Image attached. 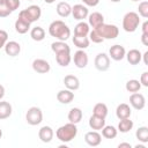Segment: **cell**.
Segmentation results:
<instances>
[{"label": "cell", "mask_w": 148, "mask_h": 148, "mask_svg": "<svg viewBox=\"0 0 148 148\" xmlns=\"http://www.w3.org/2000/svg\"><path fill=\"white\" fill-rule=\"evenodd\" d=\"M49 34L58 40H67L71 36V29L61 20H56L49 25Z\"/></svg>", "instance_id": "1"}, {"label": "cell", "mask_w": 148, "mask_h": 148, "mask_svg": "<svg viewBox=\"0 0 148 148\" xmlns=\"http://www.w3.org/2000/svg\"><path fill=\"white\" fill-rule=\"evenodd\" d=\"M76 134H77V127H76V124H73V123H68L60 126L56 132L57 139L64 143L72 141L76 136Z\"/></svg>", "instance_id": "2"}, {"label": "cell", "mask_w": 148, "mask_h": 148, "mask_svg": "<svg viewBox=\"0 0 148 148\" xmlns=\"http://www.w3.org/2000/svg\"><path fill=\"white\" fill-rule=\"evenodd\" d=\"M40 15H42V9H40V7L37 6V5H31V6H29L28 8L21 10L20 14H18V17L31 24L32 22L38 21V20L40 18Z\"/></svg>", "instance_id": "3"}, {"label": "cell", "mask_w": 148, "mask_h": 148, "mask_svg": "<svg viewBox=\"0 0 148 148\" xmlns=\"http://www.w3.org/2000/svg\"><path fill=\"white\" fill-rule=\"evenodd\" d=\"M140 24L139 14L135 12H128L123 17V29L126 32H134Z\"/></svg>", "instance_id": "4"}, {"label": "cell", "mask_w": 148, "mask_h": 148, "mask_svg": "<svg viewBox=\"0 0 148 148\" xmlns=\"http://www.w3.org/2000/svg\"><path fill=\"white\" fill-rule=\"evenodd\" d=\"M96 30L103 37V39H114L119 35V29L114 24L103 23L102 25H99L98 28H96Z\"/></svg>", "instance_id": "5"}, {"label": "cell", "mask_w": 148, "mask_h": 148, "mask_svg": "<svg viewBox=\"0 0 148 148\" xmlns=\"http://www.w3.org/2000/svg\"><path fill=\"white\" fill-rule=\"evenodd\" d=\"M25 120L31 126L39 125L42 123V120H43V112H42V110L39 108H37V106L29 108L27 113H25Z\"/></svg>", "instance_id": "6"}, {"label": "cell", "mask_w": 148, "mask_h": 148, "mask_svg": "<svg viewBox=\"0 0 148 148\" xmlns=\"http://www.w3.org/2000/svg\"><path fill=\"white\" fill-rule=\"evenodd\" d=\"M95 67L96 69L101 71V72H105L110 68V57L102 52V53H98L96 57H95Z\"/></svg>", "instance_id": "7"}, {"label": "cell", "mask_w": 148, "mask_h": 148, "mask_svg": "<svg viewBox=\"0 0 148 148\" xmlns=\"http://www.w3.org/2000/svg\"><path fill=\"white\" fill-rule=\"evenodd\" d=\"M71 14L73 15V17H74L75 20H77V21H83L84 18L88 17L89 10H88L87 6L81 5V3H77V5H74V6L72 7V13H71Z\"/></svg>", "instance_id": "8"}, {"label": "cell", "mask_w": 148, "mask_h": 148, "mask_svg": "<svg viewBox=\"0 0 148 148\" xmlns=\"http://www.w3.org/2000/svg\"><path fill=\"white\" fill-rule=\"evenodd\" d=\"M130 104L135 109V110H142L146 105V98L140 92H133L130 96Z\"/></svg>", "instance_id": "9"}, {"label": "cell", "mask_w": 148, "mask_h": 148, "mask_svg": "<svg viewBox=\"0 0 148 148\" xmlns=\"http://www.w3.org/2000/svg\"><path fill=\"white\" fill-rule=\"evenodd\" d=\"M125 54H126V51H125V47L123 45H119V44H116V45H112L109 50V56L111 57V59L116 60V61H120L125 58Z\"/></svg>", "instance_id": "10"}, {"label": "cell", "mask_w": 148, "mask_h": 148, "mask_svg": "<svg viewBox=\"0 0 148 148\" xmlns=\"http://www.w3.org/2000/svg\"><path fill=\"white\" fill-rule=\"evenodd\" d=\"M84 141L90 147H97L102 141V135L97 131H90L84 134Z\"/></svg>", "instance_id": "11"}, {"label": "cell", "mask_w": 148, "mask_h": 148, "mask_svg": "<svg viewBox=\"0 0 148 148\" xmlns=\"http://www.w3.org/2000/svg\"><path fill=\"white\" fill-rule=\"evenodd\" d=\"M32 69L39 74H45L50 72L51 66L45 59H35L32 61Z\"/></svg>", "instance_id": "12"}, {"label": "cell", "mask_w": 148, "mask_h": 148, "mask_svg": "<svg viewBox=\"0 0 148 148\" xmlns=\"http://www.w3.org/2000/svg\"><path fill=\"white\" fill-rule=\"evenodd\" d=\"M73 61L77 68H84L88 65V54L83 50H77L74 53Z\"/></svg>", "instance_id": "13"}, {"label": "cell", "mask_w": 148, "mask_h": 148, "mask_svg": "<svg viewBox=\"0 0 148 148\" xmlns=\"http://www.w3.org/2000/svg\"><path fill=\"white\" fill-rule=\"evenodd\" d=\"M3 47H5L6 54L9 56V57H16V56H18L20 52H21V45H20L17 42H15V40L7 42Z\"/></svg>", "instance_id": "14"}, {"label": "cell", "mask_w": 148, "mask_h": 148, "mask_svg": "<svg viewBox=\"0 0 148 148\" xmlns=\"http://www.w3.org/2000/svg\"><path fill=\"white\" fill-rule=\"evenodd\" d=\"M53 135H54L53 130H52L50 126H46V125L43 126V127H40V130L38 131V138H39L40 141L44 142V143L51 142L52 139H53Z\"/></svg>", "instance_id": "15"}, {"label": "cell", "mask_w": 148, "mask_h": 148, "mask_svg": "<svg viewBox=\"0 0 148 148\" xmlns=\"http://www.w3.org/2000/svg\"><path fill=\"white\" fill-rule=\"evenodd\" d=\"M57 99H58V102H60L62 104H69L74 99V92L69 89H62V90L58 91Z\"/></svg>", "instance_id": "16"}, {"label": "cell", "mask_w": 148, "mask_h": 148, "mask_svg": "<svg viewBox=\"0 0 148 148\" xmlns=\"http://www.w3.org/2000/svg\"><path fill=\"white\" fill-rule=\"evenodd\" d=\"M104 23V16L98 13V12H94L90 15H88V24L91 25L94 29L98 28L99 25H102Z\"/></svg>", "instance_id": "17"}, {"label": "cell", "mask_w": 148, "mask_h": 148, "mask_svg": "<svg viewBox=\"0 0 148 148\" xmlns=\"http://www.w3.org/2000/svg\"><path fill=\"white\" fill-rule=\"evenodd\" d=\"M64 84H65V87L67 89H69L72 91L73 90H77L80 88V81H79V79L75 75H72V74L66 75L64 77Z\"/></svg>", "instance_id": "18"}, {"label": "cell", "mask_w": 148, "mask_h": 148, "mask_svg": "<svg viewBox=\"0 0 148 148\" xmlns=\"http://www.w3.org/2000/svg\"><path fill=\"white\" fill-rule=\"evenodd\" d=\"M125 57L131 65H138L142 59V53L136 49H132L125 54Z\"/></svg>", "instance_id": "19"}, {"label": "cell", "mask_w": 148, "mask_h": 148, "mask_svg": "<svg viewBox=\"0 0 148 148\" xmlns=\"http://www.w3.org/2000/svg\"><path fill=\"white\" fill-rule=\"evenodd\" d=\"M132 113V110L130 108L128 104L126 103H121L117 106L116 109V116L118 117V119H125V118H130Z\"/></svg>", "instance_id": "20"}, {"label": "cell", "mask_w": 148, "mask_h": 148, "mask_svg": "<svg viewBox=\"0 0 148 148\" xmlns=\"http://www.w3.org/2000/svg\"><path fill=\"white\" fill-rule=\"evenodd\" d=\"M89 126L94 131H99L105 126V118H102V117L92 114L89 118Z\"/></svg>", "instance_id": "21"}, {"label": "cell", "mask_w": 148, "mask_h": 148, "mask_svg": "<svg viewBox=\"0 0 148 148\" xmlns=\"http://www.w3.org/2000/svg\"><path fill=\"white\" fill-rule=\"evenodd\" d=\"M56 10H57V14H58L60 17H67V16H69L71 13H72V7H71V5H69L68 2L61 1V2H59V3L57 5Z\"/></svg>", "instance_id": "22"}, {"label": "cell", "mask_w": 148, "mask_h": 148, "mask_svg": "<svg viewBox=\"0 0 148 148\" xmlns=\"http://www.w3.org/2000/svg\"><path fill=\"white\" fill-rule=\"evenodd\" d=\"M89 31H90L89 24L84 21H80L74 28V35L76 36H88Z\"/></svg>", "instance_id": "23"}, {"label": "cell", "mask_w": 148, "mask_h": 148, "mask_svg": "<svg viewBox=\"0 0 148 148\" xmlns=\"http://www.w3.org/2000/svg\"><path fill=\"white\" fill-rule=\"evenodd\" d=\"M71 60H72L71 52H59V53H56V61L58 62V65H60L62 67L68 66Z\"/></svg>", "instance_id": "24"}, {"label": "cell", "mask_w": 148, "mask_h": 148, "mask_svg": "<svg viewBox=\"0 0 148 148\" xmlns=\"http://www.w3.org/2000/svg\"><path fill=\"white\" fill-rule=\"evenodd\" d=\"M82 116H83V113H82V110L81 109H79V108H72L69 110V112H68V120H69V123L77 124V123L81 121Z\"/></svg>", "instance_id": "25"}, {"label": "cell", "mask_w": 148, "mask_h": 148, "mask_svg": "<svg viewBox=\"0 0 148 148\" xmlns=\"http://www.w3.org/2000/svg\"><path fill=\"white\" fill-rule=\"evenodd\" d=\"M89 43H90V40L87 36H76V35H74V37H73V44L76 47H79L80 50L87 49L89 46Z\"/></svg>", "instance_id": "26"}, {"label": "cell", "mask_w": 148, "mask_h": 148, "mask_svg": "<svg viewBox=\"0 0 148 148\" xmlns=\"http://www.w3.org/2000/svg\"><path fill=\"white\" fill-rule=\"evenodd\" d=\"M51 50L54 53H59V52H71V47L67 43L62 42V40H57L53 42L51 44Z\"/></svg>", "instance_id": "27"}, {"label": "cell", "mask_w": 148, "mask_h": 148, "mask_svg": "<svg viewBox=\"0 0 148 148\" xmlns=\"http://www.w3.org/2000/svg\"><path fill=\"white\" fill-rule=\"evenodd\" d=\"M13 111V108L10 105V103L6 102V101H1L0 102V119H7L10 117Z\"/></svg>", "instance_id": "28"}, {"label": "cell", "mask_w": 148, "mask_h": 148, "mask_svg": "<svg viewBox=\"0 0 148 148\" xmlns=\"http://www.w3.org/2000/svg\"><path fill=\"white\" fill-rule=\"evenodd\" d=\"M29 29H30V23L25 22L24 20H22V18L18 17L15 21V30H16V32L23 35V34H27L29 31Z\"/></svg>", "instance_id": "29"}, {"label": "cell", "mask_w": 148, "mask_h": 148, "mask_svg": "<svg viewBox=\"0 0 148 148\" xmlns=\"http://www.w3.org/2000/svg\"><path fill=\"white\" fill-rule=\"evenodd\" d=\"M30 37L36 42H40L45 38V30L42 27H35L30 31Z\"/></svg>", "instance_id": "30"}, {"label": "cell", "mask_w": 148, "mask_h": 148, "mask_svg": "<svg viewBox=\"0 0 148 148\" xmlns=\"http://www.w3.org/2000/svg\"><path fill=\"white\" fill-rule=\"evenodd\" d=\"M92 114L102 117V118H106V116H108V106L104 103L95 104V106L92 109Z\"/></svg>", "instance_id": "31"}, {"label": "cell", "mask_w": 148, "mask_h": 148, "mask_svg": "<svg viewBox=\"0 0 148 148\" xmlns=\"http://www.w3.org/2000/svg\"><path fill=\"white\" fill-rule=\"evenodd\" d=\"M132 128H133V121L130 118L120 119V121L118 124V131H120L121 133H127Z\"/></svg>", "instance_id": "32"}, {"label": "cell", "mask_w": 148, "mask_h": 148, "mask_svg": "<svg viewBox=\"0 0 148 148\" xmlns=\"http://www.w3.org/2000/svg\"><path fill=\"white\" fill-rule=\"evenodd\" d=\"M117 133H118V130L111 125L104 126L102 128V136H104L105 139H114L117 136Z\"/></svg>", "instance_id": "33"}, {"label": "cell", "mask_w": 148, "mask_h": 148, "mask_svg": "<svg viewBox=\"0 0 148 148\" xmlns=\"http://www.w3.org/2000/svg\"><path fill=\"white\" fill-rule=\"evenodd\" d=\"M135 136L140 142L147 143L148 142V127H146V126L139 127L135 132Z\"/></svg>", "instance_id": "34"}, {"label": "cell", "mask_w": 148, "mask_h": 148, "mask_svg": "<svg viewBox=\"0 0 148 148\" xmlns=\"http://www.w3.org/2000/svg\"><path fill=\"white\" fill-rule=\"evenodd\" d=\"M126 90L130 91V92H136L141 89V83L139 80H135V79H132V80H128L126 82V86H125Z\"/></svg>", "instance_id": "35"}, {"label": "cell", "mask_w": 148, "mask_h": 148, "mask_svg": "<svg viewBox=\"0 0 148 148\" xmlns=\"http://www.w3.org/2000/svg\"><path fill=\"white\" fill-rule=\"evenodd\" d=\"M13 12L9 9L6 0H0V17H7L12 14Z\"/></svg>", "instance_id": "36"}, {"label": "cell", "mask_w": 148, "mask_h": 148, "mask_svg": "<svg viewBox=\"0 0 148 148\" xmlns=\"http://www.w3.org/2000/svg\"><path fill=\"white\" fill-rule=\"evenodd\" d=\"M89 40H91L92 43L99 44V43H102L104 39H103V37L98 34V31H97L96 29H92V31H89Z\"/></svg>", "instance_id": "37"}, {"label": "cell", "mask_w": 148, "mask_h": 148, "mask_svg": "<svg viewBox=\"0 0 148 148\" xmlns=\"http://www.w3.org/2000/svg\"><path fill=\"white\" fill-rule=\"evenodd\" d=\"M138 10H139V15L143 18H147L148 17V2L147 1H142L139 3V7H138Z\"/></svg>", "instance_id": "38"}, {"label": "cell", "mask_w": 148, "mask_h": 148, "mask_svg": "<svg viewBox=\"0 0 148 148\" xmlns=\"http://www.w3.org/2000/svg\"><path fill=\"white\" fill-rule=\"evenodd\" d=\"M6 2H7L9 9H10L12 12L16 10V9L20 7V5H21V1H20V0H6Z\"/></svg>", "instance_id": "39"}, {"label": "cell", "mask_w": 148, "mask_h": 148, "mask_svg": "<svg viewBox=\"0 0 148 148\" xmlns=\"http://www.w3.org/2000/svg\"><path fill=\"white\" fill-rule=\"evenodd\" d=\"M7 42H8V34H7V31L0 29V49H2Z\"/></svg>", "instance_id": "40"}, {"label": "cell", "mask_w": 148, "mask_h": 148, "mask_svg": "<svg viewBox=\"0 0 148 148\" xmlns=\"http://www.w3.org/2000/svg\"><path fill=\"white\" fill-rule=\"evenodd\" d=\"M140 83L143 87H148V72H143L140 77Z\"/></svg>", "instance_id": "41"}, {"label": "cell", "mask_w": 148, "mask_h": 148, "mask_svg": "<svg viewBox=\"0 0 148 148\" xmlns=\"http://www.w3.org/2000/svg\"><path fill=\"white\" fill-rule=\"evenodd\" d=\"M86 6H89V7H95L99 3V0H81Z\"/></svg>", "instance_id": "42"}, {"label": "cell", "mask_w": 148, "mask_h": 148, "mask_svg": "<svg viewBox=\"0 0 148 148\" xmlns=\"http://www.w3.org/2000/svg\"><path fill=\"white\" fill-rule=\"evenodd\" d=\"M141 42L145 46H148V34H142L141 35Z\"/></svg>", "instance_id": "43"}, {"label": "cell", "mask_w": 148, "mask_h": 148, "mask_svg": "<svg viewBox=\"0 0 148 148\" xmlns=\"http://www.w3.org/2000/svg\"><path fill=\"white\" fill-rule=\"evenodd\" d=\"M142 34H148V21H145L142 24Z\"/></svg>", "instance_id": "44"}, {"label": "cell", "mask_w": 148, "mask_h": 148, "mask_svg": "<svg viewBox=\"0 0 148 148\" xmlns=\"http://www.w3.org/2000/svg\"><path fill=\"white\" fill-rule=\"evenodd\" d=\"M118 147H119V148H124V147H126V148H131L132 146H131V143L123 142V143H119V145H118Z\"/></svg>", "instance_id": "45"}, {"label": "cell", "mask_w": 148, "mask_h": 148, "mask_svg": "<svg viewBox=\"0 0 148 148\" xmlns=\"http://www.w3.org/2000/svg\"><path fill=\"white\" fill-rule=\"evenodd\" d=\"M5 96V88L2 84H0V99H2Z\"/></svg>", "instance_id": "46"}, {"label": "cell", "mask_w": 148, "mask_h": 148, "mask_svg": "<svg viewBox=\"0 0 148 148\" xmlns=\"http://www.w3.org/2000/svg\"><path fill=\"white\" fill-rule=\"evenodd\" d=\"M147 56H148V51H146L143 54H142V58H143V62L145 65H148V60H147Z\"/></svg>", "instance_id": "47"}, {"label": "cell", "mask_w": 148, "mask_h": 148, "mask_svg": "<svg viewBox=\"0 0 148 148\" xmlns=\"http://www.w3.org/2000/svg\"><path fill=\"white\" fill-rule=\"evenodd\" d=\"M44 1H45L46 3H49V5H50V3H53L56 0H44Z\"/></svg>", "instance_id": "48"}, {"label": "cell", "mask_w": 148, "mask_h": 148, "mask_svg": "<svg viewBox=\"0 0 148 148\" xmlns=\"http://www.w3.org/2000/svg\"><path fill=\"white\" fill-rule=\"evenodd\" d=\"M135 148H146V147H145L143 145H136V146H135Z\"/></svg>", "instance_id": "49"}, {"label": "cell", "mask_w": 148, "mask_h": 148, "mask_svg": "<svg viewBox=\"0 0 148 148\" xmlns=\"http://www.w3.org/2000/svg\"><path fill=\"white\" fill-rule=\"evenodd\" d=\"M110 1H112V2H119V1H121V0H110Z\"/></svg>", "instance_id": "50"}, {"label": "cell", "mask_w": 148, "mask_h": 148, "mask_svg": "<svg viewBox=\"0 0 148 148\" xmlns=\"http://www.w3.org/2000/svg\"><path fill=\"white\" fill-rule=\"evenodd\" d=\"M1 136H2V131H1V128H0V139H1Z\"/></svg>", "instance_id": "51"}, {"label": "cell", "mask_w": 148, "mask_h": 148, "mask_svg": "<svg viewBox=\"0 0 148 148\" xmlns=\"http://www.w3.org/2000/svg\"><path fill=\"white\" fill-rule=\"evenodd\" d=\"M132 1H139V0H132Z\"/></svg>", "instance_id": "52"}, {"label": "cell", "mask_w": 148, "mask_h": 148, "mask_svg": "<svg viewBox=\"0 0 148 148\" xmlns=\"http://www.w3.org/2000/svg\"><path fill=\"white\" fill-rule=\"evenodd\" d=\"M28 1H32V0H28Z\"/></svg>", "instance_id": "53"}]
</instances>
